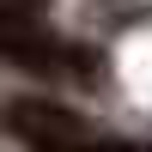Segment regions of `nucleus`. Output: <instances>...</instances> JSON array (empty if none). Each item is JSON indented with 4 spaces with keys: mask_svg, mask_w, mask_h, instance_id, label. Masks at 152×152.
I'll return each instance as SVG.
<instances>
[{
    "mask_svg": "<svg viewBox=\"0 0 152 152\" xmlns=\"http://www.w3.org/2000/svg\"><path fill=\"white\" fill-rule=\"evenodd\" d=\"M6 122H12V128H18L37 152L67 146V140H79V134H91V122H85V116H73V110L49 104V97H18V104L6 110Z\"/></svg>",
    "mask_w": 152,
    "mask_h": 152,
    "instance_id": "f03ea898",
    "label": "nucleus"
},
{
    "mask_svg": "<svg viewBox=\"0 0 152 152\" xmlns=\"http://www.w3.org/2000/svg\"><path fill=\"white\" fill-rule=\"evenodd\" d=\"M0 61L31 67V73H67V67H85V55H67V49L43 31V18L31 12V0H0Z\"/></svg>",
    "mask_w": 152,
    "mask_h": 152,
    "instance_id": "f257e3e1",
    "label": "nucleus"
}]
</instances>
